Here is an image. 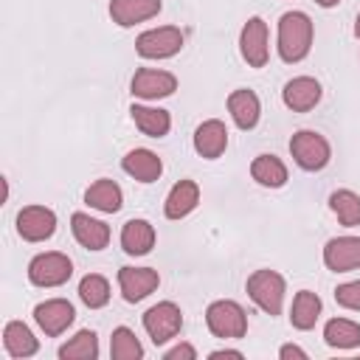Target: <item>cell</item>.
<instances>
[{"label": "cell", "instance_id": "4", "mask_svg": "<svg viewBox=\"0 0 360 360\" xmlns=\"http://www.w3.org/2000/svg\"><path fill=\"white\" fill-rule=\"evenodd\" d=\"M290 152H292L295 163H298L301 169H307V172L323 169V166L329 163V158H332V149H329L326 138L318 135V132H312V129L295 132L292 141H290Z\"/></svg>", "mask_w": 360, "mask_h": 360}, {"label": "cell", "instance_id": "26", "mask_svg": "<svg viewBox=\"0 0 360 360\" xmlns=\"http://www.w3.org/2000/svg\"><path fill=\"white\" fill-rule=\"evenodd\" d=\"M321 318V298L309 290L295 292L292 298V309H290V321L295 329H312L315 321Z\"/></svg>", "mask_w": 360, "mask_h": 360}, {"label": "cell", "instance_id": "23", "mask_svg": "<svg viewBox=\"0 0 360 360\" xmlns=\"http://www.w3.org/2000/svg\"><path fill=\"white\" fill-rule=\"evenodd\" d=\"M129 112H132L135 127H138L143 135H149V138H163V135L169 132V127H172V118H169L166 110H155V107L135 104Z\"/></svg>", "mask_w": 360, "mask_h": 360}, {"label": "cell", "instance_id": "19", "mask_svg": "<svg viewBox=\"0 0 360 360\" xmlns=\"http://www.w3.org/2000/svg\"><path fill=\"white\" fill-rule=\"evenodd\" d=\"M228 112L239 129H253L259 124V112H262L259 96L253 90H233L228 96Z\"/></svg>", "mask_w": 360, "mask_h": 360}, {"label": "cell", "instance_id": "2", "mask_svg": "<svg viewBox=\"0 0 360 360\" xmlns=\"http://www.w3.org/2000/svg\"><path fill=\"white\" fill-rule=\"evenodd\" d=\"M205 323L222 340L225 338H242L248 332V315H245V309L236 301H228V298L214 301L205 309Z\"/></svg>", "mask_w": 360, "mask_h": 360}, {"label": "cell", "instance_id": "29", "mask_svg": "<svg viewBox=\"0 0 360 360\" xmlns=\"http://www.w3.org/2000/svg\"><path fill=\"white\" fill-rule=\"evenodd\" d=\"M62 360H93L98 357V338L90 329H82L76 338H70L62 349H59Z\"/></svg>", "mask_w": 360, "mask_h": 360}, {"label": "cell", "instance_id": "8", "mask_svg": "<svg viewBox=\"0 0 360 360\" xmlns=\"http://www.w3.org/2000/svg\"><path fill=\"white\" fill-rule=\"evenodd\" d=\"M56 231V214L45 205H28L17 214V233L25 242H45Z\"/></svg>", "mask_w": 360, "mask_h": 360}, {"label": "cell", "instance_id": "17", "mask_svg": "<svg viewBox=\"0 0 360 360\" xmlns=\"http://www.w3.org/2000/svg\"><path fill=\"white\" fill-rule=\"evenodd\" d=\"M160 11V0H112L110 3V17L121 28H129L135 22H143Z\"/></svg>", "mask_w": 360, "mask_h": 360}, {"label": "cell", "instance_id": "36", "mask_svg": "<svg viewBox=\"0 0 360 360\" xmlns=\"http://www.w3.org/2000/svg\"><path fill=\"white\" fill-rule=\"evenodd\" d=\"M315 3H318V6H323V8H332V6H338L340 0H315Z\"/></svg>", "mask_w": 360, "mask_h": 360}, {"label": "cell", "instance_id": "34", "mask_svg": "<svg viewBox=\"0 0 360 360\" xmlns=\"http://www.w3.org/2000/svg\"><path fill=\"white\" fill-rule=\"evenodd\" d=\"M278 357H284V360H287V357H301V360H304V357H307V352H304L301 346L287 343V346H281V349H278Z\"/></svg>", "mask_w": 360, "mask_h": 360}, {"label": "cell", "instance_id": "33", "mask_svg": "<svg viewBox=\"0 0 360 360\" xmlns=\"http://www.w3.org/2000/svg\"><path fill=\"white\" fill-rule=\"evenodd\" d=\"M177 357L194 360V357H197V352H194V346H188V343H180V346H174V349H169V352H166V360H177Z\"/></svg>", "mask_w": 360, "mask_h": 360}, {"label": "cell", "instance_id": "21", "mask_svg": "<svg viewBox=\"0 0 360 360\" xmlns=\"http://www.w3.org/2000/svg\"><path fill=\"white\" fill-rule=\"evenodd\" d=\"M121 248L129 256H146L155 248V228L146 219H129L121 228Z\"/></svg>", "mask_w": 360, "mask_h": 360}, {"label": "cell", "instance_id": "6", "mask_svg": "<svg viewBox=\"0 0 360 360\" xmlns=\"http://www.w3.org/2000/svg\"><path fill=\"white\" fill-rule=\"evenodd\" d=\"M70 276H73L70 259H68L65 253H56V250L39 253V256H34L31 264H28V278H31V284H37V287H59V284H65Z\"/></svg>", "mask_w": 360, "mask_h": 360}, {"label": "cell", "instance_id": "28", "mask_svg": "<svg viewBox=\"0 0 360 360\" xmlns=\"http://www.w3.org/2000/svg\"><path fill=\"white\" fill-rule=\"evenodd\" d=\"M329 208L335 211V217L340 219V225H346V228L360 225V197H357L354 191H349V188H338V191H332V197H329Z\"/></svg>", "mask_w": 360, "mask_h": 360}, {"label": "cell", "instance_id": "15", "mask_svg": "<svg viewBox=\"0 0 360 360\" xmlns=\"http://www.w3.org/2000/svg\"><path fill=\"white\" fill-rule=\"evenodd\" d=\"M70 228H73L76 242H79L82 248H87V250H101V248H107V242H110V228H107L101 219H93L90 214L76 211V214L70 217Z\"/></svg>", "mask_w": 360, "mask_h": 360}, {"label": "cell", "instance_id": "5", "mask_svg": "<svg viewBox=\"0 0 360 360\" xmlns=\"http://www.w3.org/2000/svg\"><path fill=\"white\" fill-rule=\"evenodd\" d=\"M180 326H183V312L172 301H160V304H155L143 312V329H146V335L152 338L155 346L172 340L180 332Z\"/></svg>", "mask_w": 360, "mask_h": 360}, {"label": "cell", "instance_id": "16", "mask_svg": "<svg viewBox=\"0 0 360 360\" xmlns=\"http://www.w3.org/2000/svg\"><path fill=\"white\" fill-rule=\"evenodd\" d=\"M225 146H228V129H225L222 121L211 118V121H202L197 127V132H194V149H197V155L214 160V158H219L225 152Z\"/></svg>", "mask_w": 360, "mask_h": 360}, {"label": "cell", "instance_id": "12", "mask_svg": "<svg viewBox=\"0 0 360 360\" xmlns=\"http://www.w3.org/2000/svg\"><path fill=\"white\" fill-rule=\"evenodd\" d=\"M323 264L335 273L360 267V236H335L323 248Z\"/></svg>", "mask_w": 360, "mask_h": 360}, {"label": "cell", "instance_id": "13", "mask_svg": "<svg viewBox=\"0 0 360 360\" xmlns=\"http://www.w3.org/2000/svg\"><path fill=\"white\" fill-rule=\"evenodd\" d=\"M174 90H177V79L166 70L141 68L132 76V96L138 98H163V96H172Z\"/></svg>", "mask_w": 360, "mask_h": 360}, {"label": "cell", "instance_id": "14", "mask_svg": "<svg viewBox=\"0 0 360 360\" xmlns=\"http://www.w3.org/2000/svg\"><path fill=\"white\" fill-rule=\"evenodd\" d=\"M281 98L284 104L292 110V112H307L312 110L318 101H321V84L312 79V76H298V79H290L281 90Z\"/></svg>", "mask_w": 360, "mask_h": 360}, {"label": "cell", "instance_id": "31", "mask_svg": "<svg viewBox=\"0 0 360 360\" xmlns=\"http://www.w3.org/2000/svg\"><path fill=\"white\" fill-rule=\"evenodd\" d=\"M79 298H82L90 309L104 307V304L110 301V284H107V278H104V276H96V273L84 276V278L79 281Z\"/></svg>", "mask_w": 360, "mask_h": 360}, {"label": "cell", "instance_id": "1", "mask_svg": "<svg viewBox=\"0 0 360 360\" xmlns=\"http://www.w3.org/2000/svg\"><path fill=\"white\" fill-rule=\"evenodd\" d=\"M312 48V20L304 11H287L278 20V56L284 62H301Z\"/></svg>", "mask_w": 360, "mask_h": 360}, {"label": "cell", "instance_id": "25", "mask_svg": "<svg viewBox=\"0 0 360 360\" xmlns=\"http://www.w3.org/2000/svg\"><path fill=\"white\" fill-rule=\"evenodd\" d=\"M250 174L259 186H267V188H278L287 183V166L276 155H259L250 163Z\"/></svg>", "mask_w": 360, "mask_h": 360}, {"label": "cell", "instance_id": "30", "mask_svg": "<svg viewBox=\"0 0 360 360\" xmlns=\"http://www.w3.org/2000/svg\"><path fill=\"white\" fill-rule=\"evenodd\" d=\"M110 354H112V360H138V357H143V346L138 343L132 329L118 326L110 340Z\"/></svg>", "mask_w": 360, "mask_h": 360}, {"label": "cell", "instance_id": "11", "mask_svg": "<svg viewBox=\"0 0 360 360\" xmlns=\"http://www.w3.org/2000/svg\"><path fill=\"white\" fill-rule=\"evenodd\" d=\"M158 284H160V276L152 267H121L118 270V287H121V295L129 304H135V301L146 298L149 292H155Z\"/></svg>", "mask_w": 360, "mask_h": 360}, {"label": "cell", "instance_id": "35", "mask_svg": "<svg viewBox=\"0 0 360 360\" xmlns=\"http://www.w3.org/2000/svg\"><path fill=\"white\" fill-rule=\"evenodd\" d=\"M217 357H242V352H236V349H217V352H211V360H217Z\"/></svg>", "mask_w": 360, "mask_h": 360}, {"label": "cell", "instance_id": "27", "mask_svg": "<svg viewBox=\"0 0 360 360\" xmlns=\"http://www.w3.org/2000/svg\"><path fill=\"white\" fill-rule=\"evenodd\" d=\"M323 340L335 349H354L360 346V323L346 321V318H332L323 326Z\"/></svg>", "mask_w": 360, "mask_h": 360}, {"label": "cell", "instance_id": "20", "mask_svg": "<svg viewBox=\"0 0 360 360\" xmlns=\"http://www.w3.org/2000/svg\"><path fill=\"white\" fill-rule=\"evenodd\" d=\"M197 202H200V188H197V183H194V180H180V183L172 186L163 211H166L169 219H183L186 214H191V211L197 208Z\"/></svg>", "mask_w": 360, "mask_h": 360}, {"label": "cell", "instance_id": "7", "mask_svg": "<svg viewBox=\"0 0 360 360\" xmlns=\"http://www.w3.org/2000/svg\"><path fill=\"white\" fill-rule=\"evenodd\" d=\"M180 48H183V31L174 28V25L143 31L135 42V51L143 59H166V56H174Z\"/></svg>", "mask_w": 360, "mask_h": 360}, {"label": "cell", "instance_id": "22", "mask_svg": "<svg viewBox=\"0 0 360 360\" xmlns=\"http://www.w3.org/2000/svg\"><path fill=\"white\" fill-rule=\"evenodd\" d=\"M121 200H124V194H121L118 183H112V180H107V177L96 180V183L84 191V202H87L90 208L104 211V214H115V211L121 208Z\"/></svg>", "mask_w": 360, "mask_h": 360}, {"label": "cell", "instance_id": "10", "mask_svg": "<svg viewBox=\"0 0 360 360\" xmlns=\"http://www.w3.org/2000/svg\"><path fill=\"white\" fill-rule=\"evenodd\" d=\"M73 318H76V309H73V304L65 301V298H51V301H45V304H37V309H34V321H37L39 329H42L45 335H51V338L62 335V332L73 323Z\"/></svg>", "mask_w": 360, "mask_h": 360}, {"label": "cell", "instance_id": "37", "mask_svg": "<svg viewBox=\"0 0 360 360\" xmlns=\"http://www.w3.org/2000/svg\"><path fill=\"white\" fill-rule=\"evenodd\" d=\"M354 37L360 39V14H357V22H354Z\"/></svg>", "mask_w": 360, "mask_h": 360}, {"label": "cell", "instance_id": "24", "mask_svg": "<svg viewBox=\"0 0 360 360\" xmlns=\"http://www.w3.org/2000/svg\"><path fill=\"white\" fill-rule=\"evenodd\" d=\"M3 346L11 357H31L37 352V338L22 321H11L3 329Z\"/></svg>", "mask_w": 360, "mask_h": 360}, {"label": "cell", "instance_id": "9", "mask_svg": "<svg viewBox=\"0 0 360 360\" xmlns=\"http://www.w3.org/2000/svg\"><path fill=\"white\" fill-rule=\"evenodd\" d=\"M239 51L250 68H264L267 62V22L262 17H250L239 34Z\"/></svg>", "mask_w": 360, "mask_h": 360}, {"label": "cell", "instance_id": "32", "mask_svg": "<svg viewBox=\"0 0 360 360\" xmlns=\"http://www.w3.org/2000/svg\"><path fill=\"white\" fill-rule=\"evenodd\" d=\"M335 301L346 309H360V278L357 281H349V284H340L335 290Z\"/></svg>", "mask_w": 360, "mask_h": 360}, {"label": "cell", "instance_id": "18", "mask_svg": "<svg viewBox=\"0 0 360 360\" xmlns=\"http://www.w3.org/2000/svg\"><path fill=\"white\" fill-rule=\"evenodd\" d=\"M121 166L138 183H155L160 177V172H163L160 158L155 152H149V149H132V152H127L124 160H121Z\"/></svg>", "mask_w": 360, "mask_h": 360}, {"label": "cell", "instance_id": "3", "mask_svg": "<svg viewBox=\"0 0 360 360\" xmlns=\"http://www.w3.org/2000/svg\"><path fill=\"white\" fill-rule=\"evenodd\" d=\"M248 295L267 315H278L284 304V278L276 270H256L248 278Z\"/></svg>", "mask_w": 360, "mask_h": 360}]
</instances>
